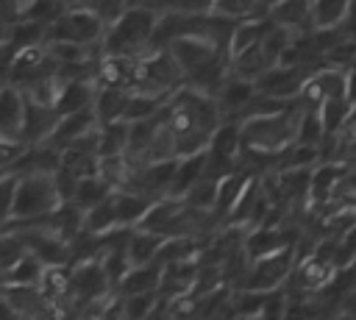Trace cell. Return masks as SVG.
Listing matches in <instances>:
<instances>
[{"instance_id":"6da1fadb","label":"cell","mask_w":356,"mask_h":320,"mask_svg":"<svg viewBox=\"0 0 356 320\" xmlns=\"http://www.w3.org/2000/svg\"><path fill=\"white\" fill-rule=\"evenodd\" d=\"M300 106L298 100H289V106L284 111L267 114V117H248V120H236L239 122V139L245 150L253 153H264V156H275L295 142L298 134V122H300Z\"/></svg>"},{"instance_id":"7a4b0ae2","label":"cell","mask_w":356,"mask_h":320,"mask_svg":"<svg viewBox=\"0 0 356 320\" xmlns=\"http://www.w3.org/2000/svg\"><path fill=\"white\" fill-rule=\"evenodd\" d=\"M156 17H159V11L128 0L125 11L103 28L100 56H142L147 50Z\"/></svg>"},{"instance_id":"3957f363","label":"cell","mask_w":356,"mask_h":320,"mask_svg":"<svg viewBox=\"0 0 356 320\" xmlns=\"http://www.w3.org/2000/svg\"><path fill=\"white\" fill-rule=\"evenodd\" d=\"M61 203L53 173H19L17 175V195H14V214L11 220H36L47 217Z\"/></svg>"},{"instance_id":"277c9868","label":"cell","mask_w":356,"mask_h":320,"mask_svg":"<svg viewBox=\"0 0 356 320\" xmlns=\"http://www.w3.org/2000/svg\"><path fill=\"white\" fill-rule=\"evenodd\" d=\"M103 22L97 14H92L83 6H67L61 14H56L47 22L44 42L64 39V42H78V45H100L103 36Z\"/></svg>"},{"instance_id":"5b68a950","label":"cell","mask_w":356,"mask_h":320,"mask_svg":"<svg viewBox=\"0 0 356 320\" xmlns=\"http://www.w3.org/2000/svg\"><path fill=\"white\" fill-rule=\"evenodd\" d=\"M295 267V248L286 245L275 253H267V256H259V259H250L248 264V273L242 278V284L236 289H250V292H273L278 287H284L286 275L292 273Z\"/></svg>"},{"instance_id":"8992f818","label":"cell","mask_w":356,"mask_h":320,"mask_svg":"<svg viewBox=\"0 0 356 320\" xmlns=\"http://www.w3.org/2000/svg\"><path fill=\"white\" fill-rule=\"evenodd\" d=\"M167 50H170V53L175 56V61L181 64L184 81H186V75H192V72H197V70L214 64L217 58L228 56V50L220 47V45H217L211 36H206V33H181V36H175V39L167 45Z\"/></svg>"},{"instance_id":"52a82bcc","label":"cell","mask_w":356,"mask_h":320,"mask_svg":"<svg viewBox=\"0 0 356 320\" xmlns=\"http://www.w3.org/2000/svg\"><path fill=\"white\" fill-rule=\"evenodd\" d=\"M270 206H273V200L267 198V192H264V186L259 181V173H253L222 225H234V228H242V231H248L253 225H261L267 211H270Z\"/></svg>"},{"instance_id":"ba28073f","label":"cell","mask_w":356,"mask_h":320,"mask_svg":"<svg viewBox=\"0 0 356 320\" xmlns=\"http://www.w3.org/2000/svg\"><path fill=\"white\" fill-rule=\"evenodd\" d=\"M106 289H111V281H108L100 259H86V262L70 264V295H67L70 314H75L83 301H89Z\"/></svg>"},{"instance_id":"9c48e42d","label":"cell","mask_w":356,"mask_h":320,"mask_svg":"<svg viewBox=\"0 0 356 320\" xmlns=\"http://www.w3.org/2000/svg\"><path fill=\"white\" fill-rule=\"evenodd\" d=\"M56 70H58V64L50 56V50H47L44 42L25 45V47H17L14 50V58H11V67H8V83H14V86L22 89L25 83H31V81H36L42 75H50Z\"/></svg>"},{"instance_id":"30bf717a","label":"cell","mask_w":356,"mask_h":320,"mask_svg":"<svg viewBox=\"0 0 356 320\" xmlns=\"http://www.w3.org/2000/svg\"><path fill=\"white\" fill-rule=\"evenodd\" d=\"M172 170H175V159H161V161H147L142 167H136L131 173V178L125 181L128 189H136L142 195H147L150 200L170 195V184H172Z\"/></svg>"},{"instance_id":"8fae6325","label":"cell","mask_w":356,"mask_h":320,"mask_svg":"<svg viewBox=\"0 0 356 320\" xmlns=\"http://www.w3.org/2000/svg\"><path fill=\"white\" fill-rule=\"evenodd\" d=\"M295 231L289 228H281V225H253L242 234V250L248 253V259H259V256H267V253H275L286 245L295 242Z\"/></svg>"},{"instance_id":"7c38bea8","label":"cell","mask_w":356,"mask_h":320,"mask_svg":"<svg viewBox=\"0 0 356 320\" xmlns=\"http://www.w3.org/2000/svg\"><path fill=\"white\" fill-rule=\"evenodd\" d=\"M58 111L56 106H47V103H39V100H31L25 97V117H22V139L28 145H36V142H47L56 131V122H58Z\"/></svg>"},{"instance_id":"4fadbf2b","label":"cell","mask_w":356,"mask_h":320,"mask_svg":"<svg viewBox=\"0 0 356 320\" xmlns=\"http://www.w3.org/2000/svg\"><path fill=\"white\" fill-rule=\"evenodd\" d=\"M0 292L6 295L14 317H47L53 314L50 303L39 292L36 284H3Z\"/></svg>"},{"instance_id":"5bb4252c","label":"cell","mask_w":356,"mask_h":320,"mask_svg":"<svg viewBox=\"0 0 356 320\" xmlns=\"http://www.w3.org/2000/svg\"><path fill=\"white\" fill-rule=\"evenodd\" d=\"M253 92H256V83H253L250 78L234 75V72L228 70L225 81H222V83L217 86V92H214V100H217V106H220L222 120H236V114H239L242 106L253 97Z\"/></svg>"},{"instance_id":"9a60e30c","label":"cell","mask_w":356,"mask_h":320,"mask_svg":"<svg viewBox=\"0 0 356 320\" xmlns=\"http://www.w3.org/2000/svg\"><path fill=\"white\" fill-rule=\"evenodd\" d=\"M345 173H348L345 161H317L309 175V209L323 206L334 195V189Z\"/></svg>"},{"instance_id":"2e32d148","label":"cell","mask_w":356,"mask_h":320,"mask_svg":"<svg viewBox=\"0 0 356 320\" xmlns=\"http://www.w3.org/2000/svg\"><path fill=\"white\" fill-rule=\"evenodd\" d=\"M264 14H267V19L273 25H281V28L292 31L295 36L312 31V22H309V0H273V3H267Z\"/></svg>"},{"instance_id":"e0dca14e","label":"cell","mask_w":356,"mask_h":320,"mask_svg":"<svg viewBox=\"0 0 356 320\" xmlns=\"http://www.w3.org/2000/svg\"><path fill=\"white\" fill-rule=\"evenodd\" d=\"M250 170L248 167H234L231 173H225L222 178H217V195H214V206H211V211H214V217L220 220V225L225 223V217H228V211L234 209V203H236V198L242 195V189H245V184L250 181Z\"/></svg>"},{"instance_id":"ac0fdd59","label":"cell","mask_w":356,"mask_h":320,"mask_svg":"<svg viewBox=\"0 0 356 320\" xmlns=\"http://www.w3.org/2000/svg\"><path fill=\"white\" fill-rule=\"evenodd\" d=\"M25 117V95L14 83H0V134L19 136Z\"/></svg>"},{"instance_id":"d6986e66","label":"cell","mask_w":356,"mask_h":320,"mask_svg":"<svg viewBox=\"0 0 356 320\" xmlns=\"http://www.w3.org/2000/svg\"><path fill=\"white\" fill-rule=\"evenodd\" d=\"M61 161V147L53 142H36L22 150V156L11 164V173H53Z\"/></svg>"},{"instance_id":"ffe728a7","label":"cell","mask_w":356,"mask_h":320,"mask_svg":"<svg viewBox=\"0 0 356 320\" xmlns=\"http://www.w3.org/2000/svg\"><path fill=\"white\" fill-rule=\"evenodd\" d=\"M97 125H100V122H97L92 106L78 109V111H67V114L58 117L56 131H53V136H50L47 142H53L56 147H64L67 142H72L75 136H81V134H86V131H92V128H97Z\"/></svg>"},{"instance_id":"44dd1931","label":"cell","mask_w":356,"mask_h":320,"mask_svg":"<svg viewBox=\"0 0 356 320\" xmlns=\"http://www.w3.org/2000/svg\"><path fill=\"white\" fill-rule=\"evenodd\" d=\"M150 198L136 192V189H128V186H120L114 189V211H117V225L122 228H136L142 223V217L147 214L150 209Z\"/></svg>"},{"instance_id":"7402d4cb","label":"cell","mask_w":356,"mask_h":320,"mask_svg":"<svg viewBox=\"0 0 356 320\" xmlns=\"http://www.w3.org/2000/svg\"><path fill=\"white\" fill-rule=\"evenodd\" d=\"M275 61H278V58L270 56V53L256 42V45H250V47H245V50L228 56V70H231L234 75H242V78L256 81V78H259L264 70H270Z\"/></svg>"},{"instance_id":"603a6c76","label":"cell","mask_w":356,"mask_h":320,"mask_svg":"<svg viewBox=\"0 0 356 320\" xmlns=\"http://www.w3.org/2000/svg\"><path fill=\"white\" fill-rule=\"evenodd\" d=\"M350 8H353L350 0H309V22H312V31L345 25Z\"/></svg>"},{"instance_id":"cb8c5ba5","label":"cell","mask_w":356,"mask_h":320,"mask_svg":"<svg viewBox=\"0 0 356 320\" xmlns=\"http://www.w3.org/2000/svg\"><path fill=\"white\" fill-rule=\"evenodd\" d=\"M203 170H206V150H197V153H189V156H178V159H175V170H172L170 195L184 198L186 189H189L197 178H203Z\"/></svg>"},{"instance_id":"d4e9b609","label":"cell","mask_w":356,"mask_h":320,"mask_svg":"<svg viewBox=\"0 0 356 320\" xmlns=\"http://www.w3.org/2000/svg\"><path fill=\"white\" fill-rule=\"evenodd\" d=\"M159 284H161V262L153 259V262H145V264H131V270L122 275V281L117 284V289L122 295H131V292L159 289Z\"/></svg>"},{"instance_id":"484cf974","label":"cell","mask_w":356,"mask_h":320,"mask_svg":"<svg viewBox=\"0 0 356 320\" xmlns=\"http://www.w3.org/2000/svg\"><path fill=\"white\" fill-rule=\"evenodd\" d=\"M161 245H164V237H161L159 231H150V228H139V225H136V228H131V234H128L125 250H128L131 264H145V262L159 259Z\"/></svg>"},{"instance_id":"4316f807","label":"cell","mask_w":356,"mask_h":320,"mask_svg":"<svg viewBox=\"0 0 356 320\" xmlns=\"http://www.w3.org/2000/svg\"><path fill=\"white\" fill-rule=\"evenodd\" d=\"M95 92H97L95 81H61V89H58V97H56V111L67 114V111L86 109L95 100Z\"/></svg>"},{"instance_id":"83f0119b","label":"cell","mask_w":356,"mask_h":320,"mask_svg":"<svg viewBox=\"0 0 356 320\" xmlns=\"http://www.w3.org/2000/svg\"><path fill=\"white\" fill-rule=\"evenodd\" d=\"M128 92H131V89L97 86L95 100H92V109H95V117H97V122H100V125H103V122H111V120H122Z\"/></svg>"},{"instance_id":"f1b7e54d","label":"cell","mask_w":356,"mask_h":320,"mask_svg":"<svg viewBox=\"0 0 356 320\" xmlns=\"http://www.w3.org/2000/svg\"><path fill=\"white\" fill-rule=\"evenodd\" d=\"M111 228H117V211H114V192L111 195H106L100 203H95V206H89V209H83V231H89V234H97V237H103V234H108Z\"/></svg>"},{"instance_id":"f546056e","label":"cell","mask_w":356,"mask_h":320,"mask_svg":"<svg viewBox=\"0 0 356 320\" xmlns=\"http://www.w3.org/2000/svg\"><path fill=\"white\" fill-rule=\"evenodd\" d=\"M350 109H353V106L348 103V97H325V100L317 106V117H320V125H323V136L337 134V131L345 125Z\"/></svg>"},{"instance_id":"4dcf8cb0","label":"cell","mask_w":356,"mask_h":320,"mask_svg":"<svg viewBox=\"0 0 356 320\" xmlns=\"http://www.w3.org/2000/svg\"><path fill=\"white\" fill-rule=\"evenodd\" d=\"M164 103H167V97H159V95H147V92H128L122 120H128V122L147 120V117L159 114Z\"/></svg>"},{"instance_id":"1f68e13d","label":"cell","mask_w":356,"mask_h":320,"mask_svg":"<svg viewBox=\"0 0 356 320\" xmlns=\"http://www.w3.org/2000/svg\"><path fill=\"white\" fill-rule=\"evenodd\" d=\"M111 192H114V186H111L108 181H103L100 173H95V175H83V178H78L72 200H75L81 209H89V206L100 203L106 195H111Z\"/></svg>"},{"instance_id":"d6a6232c","label":"cell","mask_w":356,"mask_h":320,"mask_svg":"<svg viewBox=\"0 0 356 320\" xmlns=\"http://www.w3.org/2000/svg\"><path fill=\"white\" fill-rule=\"evenodd\" d=\"M122 295V292H120ZM161 295L159 289H150V292H131V295H122V317L128 320H142V317H153L156 306H159Z\"/></svg>"},{"instance_id":"836d02e7","label":"cell","mask_w":356,"mask_h":320,"mask_svg":"<svg viewBox=\"0 0 356 320\" xmlns=\"http://www.w3.org/2000/svg\"><path fill=\"white\" fill-rule=\"evenodd\" d=\"M128 131H131V122L128 120H111V122H103L100 125V156H108V153H122L125 145H128Z\"/></svg>"},{"instance_id":"e575fe53","label":"cell","mask_w":356,"mask_h":320,"mask_svg":"<svg viewBox=\"0 0 356 320\" xmlns=\"http://www.w3.org/2000/svg\"><path fill=\"white\" fill-rule=\"evenodd\" d=\"M97 173H100L103 181H108L114 189H120V186H125V181L131 178L134 167H131V161H128L125 153H108V156H100Z\"/></svg>"},{"instance_id":"d590c367","label":"cell","mask_w":356,"mask_h":320,"mask_svg":"<svg viewBox=\"0 0 356 320\" xmlns=\"http://www.w3.org/2000/svg\"><path fill=\"white\" fill-rule=\"evenodd\" d=\"M42 270H44V262L25 250V253L6 270V284H36L39 275H42Z\"/></svg>"},{"instance_id":"8d00e7d4","label":"cell","mask_w":356,"mask_h":320,"mask_svg":"<svg viewBox=\"0 0 356 320\" xmlns=\"http://www.w3.org/2000/svg\"><path fill=\"white\" fill-rule=\"evenodd\" d=\"M44 31H47V25H44V22H36V19L19 17L17 22H11V33H8V42H11L14 47L39 45V42H44Z\"/></svg>"},{"instance_id":"74e56055","label":"cell","mask_w":356,"mask_h":320,"mask_svg":"<svg viewBox=\"0 0 356 320\" xmlns=\"http://www.w3.org/2000/svg\"><path fill=\"white\" fill-rule=\"evenodd\" d=\"M58 89H61V78L56 72L50 75H42L31 83L22 86V95L31 97V100H39V103H47V106H56V97H58Z\"/></svg>"},{"instance_id":"f35d334b","label":"cell","mask_w":356,"mask_h":320,"mask_svg":"<svg viewBox=\"0 0 356 320\" xmlns=\"http://www.w3.org/2000/svg\"><path fill=\"white\" fill-rule=\"evenodd\" d=\"M264 3L261 0H214L211 3V11L214 14H222L228 19H245V17H253V14H264Z\"/></svg>"},{"instance_id":"ab89813d","label":"cell","mask_w":356,"mask_h":320,"mask_svg":"<svg viewBox=\"0 0 356 320\" xmlns=\"http://www.w3.org/2000/svg\"><path fill=\"white\" fill-rule=\"evenodd\" d=\"M214 195H217V178L203 175V178H197V181L186 189L184 200H186L192 209H206V211H211V206H214Z\"/></svg>"},{"instance_id":"60d3db41","label":"cell","mask_w":356,"mask_h":320,"mask_svg":"<svg viewBox=\"0 0 356 320\" xmlns=\"http://www.w3.org/2000/svg\"><path fill=\"white\" fill-rule=\"evenodd\" d=\"M353 53H356V39H350V36L345 33L337 45H331V47L323 53V61H325L328 67L348 70V67H350V61H353Z\"/></svg>"},{"instance_id":"b9f144b4","label":"cell","mask_w":356,"mask_h":320,"mask_svg":"<svg viewBox=\"0 0 356 320\" xmlns=\"http://www.w3.org/2000/svg\"><path fill=\"white\" fill-rule=\"evenodd\" d=\"M22 253H25L22 239H19L14 231L3 228V231H0V273L6 275V270H8V267H11Z\"/></svg>"},{"instance_id":"7bdbcfd3","label":"cell","mask_w":356,"mask_h":320,"mask_svg":"<svg viewBox=\"0 0 356 320\" xmlns=\"http://www.w3.org/2000/svg\"><path fill=\"white\" fill-rule=\"evenodd\" d=\"M67 8V3L64 0H28L25 3V11H22V17H28V19H36V22H50L56 14H61Z\"/></svg>"},{"instance_id":"ee69618b","label":"cell","mask_w":356,"mask_h":320,"mask_svg":"<svg viewBox=\"0 0 356 320\" xmlns=\"http://www.w3.org/2000/svg\"><path fill=\"white\" fill-rule=\"evenodd\" d=\"M14 195H17V173H6L0 178V223L6 225L14 214Z\"/></svg>"},{"instance_id":"f6af8a7d","label":"cell","mask_w":356,"mask_h":320,"mask_svg":"<svg viewBox=\"0 0 356 320\" xmlns=\"http://www.w3.org/2000/svg\"><path fill=\"white\" fill-rule=\"evenodd\" d=\"M81 6H83V8H89L92 14H97L103 25H108V22H114V19L125 11L128 0H83Z\"/></svg>"},{"instance_id":"bcb514c9","label":"cell","mask_w":356,"mask_h":320,"mask_svg":"<svg viewBox=\"0 0 356 320\" xmlns=\"http://www.w3.org/2000/svg\"><path fill=\"white\" fill-rule=\"evenodd\" d=\"M28 142L22 136H3L0 134V170H11V164L22 156Z\"/></svg>"},{"instance_id":"7dc6e473","label":"cell","mask_w":356,"mask_h":320,"mask_svg":"<svg viewBox=\"0 0 356 320\" xmlns=\"http://www.w3.org/2000/svg\"><path fill=\"white\" fill-rule=\"evenodd\" d=\"M334 317H356V287H350L348 292L339 295V301L334 306Z\"/></svg>"},{"instance_id":"c3c4849f","label":"cell","mask_w":356,"mask_h":320,"mask_svg":"<svg viewBox=\"0 0 356 320\" xmlns=\"http://www.w3.org/2000/svg\"><path fill=\"white\" fill-rule=\"evenodd\" d=\"M14 45L11 42H0V83H8V67L14 58Z\"/></svg>"},{"instance_id":"681fc988","label":"cell","mask_w":356,"mask_h":320,"mask_svg":"<svg viewBox=\"0 0 356 320\" xmlns=\"http://www.w3.org/2000/svg\"><path fill=\"white\" fill-rule=\"evenodd\" d=\"M345 97L350 106H356V70L348 67V78H345Z\"/></svg>"},{"instance_id":"f907efd6","label":"cell","mask_w":356,"mask_h":320,"mask_svg":"<svg viewBox=\"0 0 356 320\" xmlns=\"http://www.w3.org/2000/svg\"><path fill=\"white\" fill-rule=\"evenodd\" d=\"M345 31H348L350 39H356V8H350V14H348V19H345Z\"/></svg>"},{"instance_id":"816d5d0a","label":"cell","mask_w":356,"mask_h":320,"mask_svg":"<svg viewBox=\"0 0 356 320\" xmlns=\"http://www.w3.org/2000/svg\"><path fill=\"white\" fill-rule=\"evenodd\" d=\"M0 317H14V312H11V306H8V301H6L3 292H0Z\"/></svg>"},{"instance_id":"f5cc1de1","label":"cell","mask_w":356,"mask_h":320,"mask_svg":"<svg viewBox=\"0 0 356 320\" xmlns=\"http://www.w3.org/2000/svg\"><path fill=\"white\" fill-rule=\"evenodd\" d=\"M8 33H11V25L0 19V42H8Z\"/></svg>"},{"instance_id":"db71d44e","label":"cell","mask_w":356,"mask_h":320,"mask_svg":"<svg viewBox=\"0 0 356 320\" xmlns=\"http://www.w3.org/2000/svg\"><path fill=\"white\" fill-rule=\"evenodd\" d=\"M350 70H356V53H353V61H350Z\"/></svg>"},{"instance_id":"11a10c76","label":"cell","mask_w":356,"mask_h":320,"mask_svg":"<svg viewBox=\"0 0 356 320\" xmlns=\"http://www.w3.org/2000/svg\"><path fill=\"white\" fill-rule=\"evenodd\" d=\"M6 173H8V170H0V178H3V175H6Z\"/></svg>"},{"instance_id":"9f6ffc18","label":"cell","mask_w":356,"mask_h":320,"mask_svg":"<svg viewBox=\"0 0 356 320\" xmlns=\"http://www.w3.org/2000/svg\"><path fill=\"white\" fill-rule=\"evenodd\" d=\"M350 6H353V8H356V0H350Z\"/></svg>"},{"instance_id":"6f0895ef","label":"cell","mask_w":356,"mask_h":320,"mask_svg":"<svg viewBox=\"0 0 356 320\" xmlns=\"http://www.w3.org/2000/svg\"><path fill=\"white\" fill-rule=\"evenodd\" d=\"M261 3H264V6H267V3H273V0H261Z\"/></svg>"},{"instance_id":"680465c9","label":"cell","mask_w":356,"mask_h":320,"mask_svg":"<svg viewBox=\"0 0 356 320\" xmlns=\"http://www.w3.org/2000/svg\"><path fill=\"white\" fill-rule=\"evenodd\" d=\"M0 231H3V223H0Z\"/></svg>"}]
</instances>
